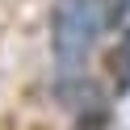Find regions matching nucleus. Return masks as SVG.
<instances>
[{
  "instance_id": "1",
  "label": "nucleus",
  "mask_w": 130,
  "mask_h": 130,
  "mask_svg": "<svg viewBox=\"0 0 130 130\" xmlns=\"http://www.w3.org/2000/svg\"><path fill=\"white\" fill-rule=\"evenodd\" d=\"M109 9L105 0H59L51 17V42L55 59H59L63 76H80V67L88 63V51L96 42V29L105 25Z\"/></svg>"
},
{
  "instance_id": "2",
  "label": "nucleus",
  "mask_w": 130,
  "mask_h": 130,
  "mask_svg": "<svg viewBox=\"0 0 130 130\" xmlns=\"http://www.w3.org/2000/svg\"><path fill=\"white\" fill-rule=\"evenodd\" d=\"M109 76H113V84H118V92L130 88V29L118 38V46H113V55H109Z\"/></svg>"
}]
</instances>
